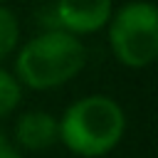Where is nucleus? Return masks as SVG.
Listing matches in <instances>:
<instances>
[{"instance_id": "f257e3e1", "label": "nucleus", "mask_w": 158, "mask_h": 158, "mask_svg": "<svg viewBox=\"0 0 158 158\" xmlns=\"http://www.w3.org/2000/svg\"><path fill=\"white\" fill-rule=\"evenodd\" d=\"M86 64V49L77 35L52 27L27 40L15 59L17 81L47 91L74 79Z\"/></svg>"}, {"instance_id": "7ed1b4c3", "label": "nucleus", "mask_w": 158, "mask_h": 158, "mask_svg": "<svg viewBox=\"0 0 158 158\" xmlns=\"http://www.w3.org/2000/svg\"><path fill=\"white\" fill-rule=\"evenodd\" d=\"M109 44L114 57L131 69H143L158 57V10L151 2L133 0L111 12Z\"/></svg>"}, {"instance_id": "20e7f679", "label": "nucleus", "mask_w": 158, "mask_h": 158, "mask_svg": "<svg viewBox=\"0 0 158 158\" xmlns=\"http://www.w3.org/2000/svg\"><path fill=\"white\" fill-rule=\"evenodd\" d=\"M111 12L114 0H54L57 27L72 35H91L101 30Z\"/></svg>"}, {"instance_id": "39448f33", "label": "nucleus", "mask_w": 158, "mask_h": 158, "mask_svg": "<svg viewBox=\"0 0 158 158\" xmlns=\"http://www.w3.org/2000/svg\"><path fill=\"white\" fill-rule=\"evenodd\" d=\"M15 141L27 151H44L59 141V121L49 111H25L15 123Z\"/></svg>"}, {"instance_id": "423d86ee", "label": "nucleus", "mask_w": 158, "mask_h": 158, "mask_svg": "<svg viewBox=\"0 0 158 158\" xmlns=\"http://www.w3.org/2000/svg\"><path fill=\"white\" fill-rule=\"evenodd\" d=\"M17 42H20V22L10 7L0 5V59L10 57Z\"/></svg>"}, {"instance_id": "f03ea898", "label": "nucleus", "mask_w": 158, "mask_h": 158, "mask_svg": "<svg viewBox=\"0 0 158 158\" xmlns=\"http://www.w3.org/2000/svg\"><path fill=\"white\" fill-rule=\"evenodd\" d=\"M123 131V109L104 94H89L77 99L59 118V141L81 158L106 156L118 146Z\"/></svg>"}, {"instance_id": "0eeeda50", "label": "nucleus", "mask_w": 158, "mask_h": 158, "mask_svg": "<svg viewBox=\"0 0 158 158\" xmlns=\"http://www.w3.org/2000/svg\"><path fill=\"white\" fill-rule=\"evenodd\" d=\"M20 81L17 77H12L7 69L0 67V116H7L10 111H15V106L20 104Z\"/></svg>"}, {"instance_id": "6e6552de", "label": "nucleus", "mask_w": 158, "mask_h": 158, "mask_svg": "<svg viewBox=\"0 0 158 158\" xmlns=\"http://www.w3.org/2000/svg\"><path fill=\"white\" fill-rule=\"evenodd\" d=\"M0 158H20V153H17V148L10 143V138L0 131Z\"/></svg>"}]
</instances>
